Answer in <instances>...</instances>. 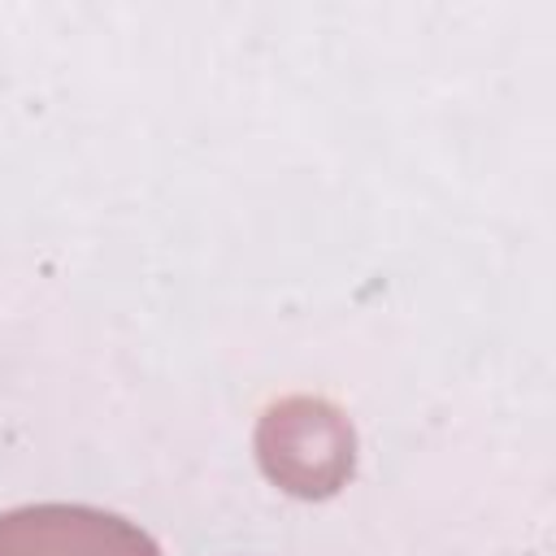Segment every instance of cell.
<instances>
[{
  "label": "cell",
  "instance_id": "cell-1",
  "mask_svg": "<svg viewBox=\"0 0 556 556\" xmlns=\"http://www.w3.org/2000/svg\"><path fill=\"white\" fill-rule=\"evenodd\" d=\"M265 473L295 495H330L352 473V426L321 400H282L256 434Z\"/></svg>",
  "mask_w": 556,
  "mask_h": 556
},
{
  "label": "cell",
  "instance_id": "cell-2",
  "mask_svg": "<svg viewBox=\"0 0 556 556\" xmlns=\"http://www.w3.org/2000/svg\"><path fill=\"white\" fill-rule=\"evenodd\" d=\"M0 556H161V547L104 508L26 504L0 513Z\"/></svg>",
  "mask_w": 556,
  "mask_h": 556
}]
</instances>
